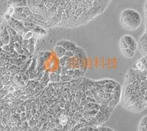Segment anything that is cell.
I'll return each mask as SVG.
<instances>
[{
  "label": "cell",
  "mask_w": 147,
  "mask_h": 131,
  "mask_svg": "<svg viewBox=\"0 0 147 131\" xmlns=\"http://www.w3.org/2000/svg\"><path fill=\"white\" fill-rule=\"evenodd\" d=\"M146 103H147V99H146Z\"/></svg>",
  "instance_id": "obj_14"
},
{
  "label": "cell",
  "mask_w": 147,
  "mask_h": 131,
  "mask_svg": "<svg viewBox=\"0 0 147 131\" xmlns=\"http://www.w3.org/2000/svg\"><path fill=\"white\" fill-rule=\"evenodd\" d=\"M107 131H113L112 129H110V128H107Z\"/></svg>",
  "instance_id": "obj_13"
},
{
  "label": "cell",
  "mask_w": 147,
  "mask_h": 131,
  "mask_svg": "<svg viewBox=\"0 0 147 131\" xmlns=\"http://www.w3.org/2000/svg\"><path fill=\"white\" fill-rule=\"evenodd\" d=\"M52 131H56V130H52Z\"/></svg>",
  "instance_id": "obj_15"
},
{
  "label": "cell",
  "mask_w": 147,
  "mask_h": 131,
  "mask_svg": "<svg viewBox=\"0 0 147 131\" xmlns=\"http://www.w3.org/2000/svg\"><path fill=\"white\" fill-rule=\"evenodd\" d=\"M74 52H72V51H66V57H74Z\"/></svg>",
  "instance_id": "obj_11"
},
{
  "label": "cell",
  "mask_w": 147,
  "mask_h": 131,
  "mask_svg": "<svg viewBox=\"0 0 147 131\" xmlns=\"http://www.w3.org/2000/svg\"><path fill=\"white\" fill-rule=\"evenodd\" d=\"M146 124H147V116H144V117L141 119V121H140V124H139V126H140V127H143V126H145Z\"/></svg>",
  "instance_id": "obj_9"
},
{
  "label": "cell",
  "mask_w": 147,
  "mask_h": 131,
  "mask_svg": "<svg viewBox=\"0 0 147 131\" xmlns=\"http://www.w3.org/2000/svg\"><path fill=\"white\" fill-rule=\"evenodd\" d=\"M54 52H55V54H56L57 57L61 58V57H64L66 55V50L64 48H63L62 47L57 45L54 47Z\"/></svg>",
  "instance_id": "obj_5"
},
{
  "label": "cell",
  "mask_w": 147,
  "mask_h": 131,
  "mask_svg": "<svg viewBox=\"0 0 147 131\" xmlns=\"http://www.w3.org/2000/svg\"><path fill=\"white\" fill-rule=\"evenodd\" d=\"M74 71H73V70H68L67 72H66V75L71 77V76L74 75Z\"/></svg>",
  "instance_id": "obj_12"
},
{
  "label": "cell",
  "mask_w": 147,
  "mask_h": 131,
  "mask_svg": "<svg viewBox=\"0 0 147 131\" xmlns=\"http://www.w3.org/2000/svg\"><path fill=\"white\" fill-rule=\"evenodd\" d=\"M113 108L108 107L107 105H100V108H99V111L101 112L103 114H107V113H111L113 111Z\"/></svg>",
  "instance_id": "obj_6"
},
{
  "label": "cell",
  "mask_w": 147,
  "mask_h": 131,
  "mask_svg": "<svg viewBox=\"0 0 147 131\" xmlns=\"http://www.w3.org/2000/svg\"><path fill=\"white\" fill-rule=\"evenodd\" d=\"M120 21L126 30H135L140 26L142 19L140 13L135 10L125 9L121 13Z\"/></svg>",
  "instance_id": "obj_1"
},
{
  "label": "cell",
  "mask_w": 147,
  "mask_h": 131,
  "mask_svg": "<svg viewBox=\"0 0 147 131\" xmlns=\"http://www.w3.org/2000/svg\"><path fill=\"white\" fill-rule=\"evenodd\" d=\"M57 45L60 46L63 48H64L66 51H74V49L77 48L76 44L72 41H66V40H62L60 41L57 43Z\"/></svg>",
  "instance_id": "obj_3"
},
{
  "label": "cell",
  "mask_w": 147,
  "mask_h": 131,
  "mask_svg": "<svg viewBox=\"0 0 147 131\" xmlns=\"http://www.w3.org/2000/svg\"><path fill=\"white\" fill-rule=\"evenodd\" d=\"M8 3L14 7H26L27 0H9Z\"/></svg>",
  "instance_id": "obj_4"
},
{
  "label": "cell",
  "mask_w": 147,
  "mask_h": 131,
  "mask_svg": "<svg viewBox=\"0 0 147 131\" xmlns=\"http://www.w3.org/2000/svg\"><path fill=\"white\" fill-rule=\"evenodd\" d=\"M68 119V115L65 114V113H62L61 116H60V118H59V122H60V124L62 126L67 124Z\"/></svg>",
  "instance_id": "obj_7"
},
{
  "label": "cell",
  "mask_w": 147,
  "mask_h": 131,
  "mask_svg": "<svg viewBox=\"0 0 147 131\" xmlns=\"http://www.w3.org/2000/svg\"><path fill=\"white\" fill-rule=\"evenodd\" d=\"M33 36V34L31 31H27V33H24V38L25 40H29L32 38Z\"/></svg>",
  "instance_id": "obj_8"
},
{
  "label": "cell",
  "mask_w": 147,
  "mask_h": 131,
  "mask_svg": "<svg viewBox=\"0 0 147 131\" xmlns=\"http://www.w3.org/2000/svg\"><path fill=\"white\" fill-rule=\"evenodd\" d=\"M136 67H137L140 71H143V69H144V66H143V64L142 63L141 61H139V62H138V63H136Z\"/></svg>",
  "instance_id": "obj_10"
},
{
  "label": "cell",
  "mask_w": 147,
  "mask_h": 131,
  "mask_svg": "<svg viewBox=\"0 0 147 131\" xmlns=\"http://www.w3.org/2000/svg\"><path fill=\"white\" fill-rule=\"evenodd\" d=\"M119 48L121 51L129 49L135 52L138 48V43L135 39L129 35H124L120 38Z\"/></svg>",
  "instance_id": "obj_2"
}]
</instances>
